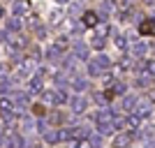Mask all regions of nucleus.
<instances>
[{
	"label": "nucleus",
	"instance_id": "14",
	"mask_svg": "<svg viewBox=\"0 0 155 148\" xmlns=\"http://www.w3.org/2000/svg\"><path fill=\"white\" fill-rule=\"evenodd\" d=\"M123 111H134V107H137V97H132V95H127V97H123Z\"/></svg>",
	"mask_w": 155,
	"mask_h": 148
},
{
	"label": "nucleus",
	"instance_id": "5",
	"mask_svg": "<svg viewBox=\"0 0 155 148\" xmlns=\"http://www.w3.org/2000/svg\"><path fill=\"white\" fill-rule=\"evenodd\" d=\"M74 58L77 60H88V46L84 42H77L74 44Z\"/></svg>",
	"mask_w": 155,
	"mask_h": 148
},
{
	"label": "nucleus",
	"instance_id": "33",
	"mask_svg": "<svg viewBox=\"0 0 155 148\" xmlns=\"http://www.w3.org/2000/svg\"><path fill=\"white\" fill-rule=\"evenodd\" d=\"M0 146H7V136H5V132H0Z\"/></svg>",
	"mask_w": 155,
	"mask_h": 148
},
{
	"label": "nucleus",
	"instance_id": "35",
	"mask_svg": "<svg viewBox=\"0 0 155 148\" xmlns=\"http://www.w3.org/2000/svg\"><path fill=\"white\" fill-rule=\"evenodd\" d=\"M2 14H5V9H2V5H0V19H2Z\"/></svg>",
	"mask_w": 155,
	"mask_h": 148
},
{
	"label": "nucleus",
	"instance_id": "7",
	"mask_svg": "<svg viewBox=\"0 0 155 148\" xmlns=\"http://www.w3.org/2000/svg\"><path fill=\"white\" fill-rule=\"evenodd\" d=\"M0 111H2V113H7V116H9V113H14V102H12V97H0Z\"/></svg>",
	"mask_w": 155,
	"mask_h": 148
},
{
	"label": "nucleus",
	"instance_id": "24",
	"mask_svg": "<svg viewBox=\"0 0 155 148\" xmlns=\"http://www.w3.org/2000/svg\"><path fill=\"white\" fill-rule=\"evenodd\" d=\"M109 97H111V93H97V95H95V102L97 104H107V102H109Z\"/></svg>",
	"mask_w": 155,
	"mask_h": 148
},
{
	"label": "nucleus",
	"instance_id": "12",
	"mask_svg": "<svg viewBox=\"0 0 155 148\" xmlns=\"http://www.w3.org/2000/svg\"><path fill=\"white\" fill-rule=\"evenodd\" d=\"M60 56H63V51H60L56 44L46 49V60H60Z\"/></svg>",
	"mask_w": 155,
	"mask_h": 148
},
{
	"label": "nucleus",
	"instance_id": "20",
	"mask_svg": "<svg viewBox=\"0 0 155 148\" xmlns=\"http://www.w3.org/2000/svg\"><path fill=\"white\" fill-rule=\"evenodd\" d=\"M95 63L100 65L102 70H107V67H109V65H111V60H109V56H104V53H100V56H97V58H95Z\"/></svg>",
	"mask_w": 155,
	"mask_h": 148
},
{
	"label": "nucleus",
	"instance_id": "4",
	"mask_svg": "<svg viewBox=\"0 0 155 148\" xmlns=\"http://www.w3.org/2000/svg\"><path fill=\"white\" fill-rule=\"evenodd\" d=\"M86 97L84 95H77V97H72V111H74V113H84L86 111Z\"/></svg>",
	"mask_w": 155,
	"mask_h": 148
},
{
	"label": "nucleus",
	"instance_id": "32",
	"mask_svg": "<svg viewBox=\"0 0 155 148\" xmlns=\"http://www.w3.org/2000/svg\"><path fill=\"white\" fill-rule=\"evenodd\" d=\"M51 120H53V123H60V120H63V116H60V111H53Z\"/></svg>",
	"mask_w": 155,
	"mask_h": 148
},
{
	"label": "nucleus",
	"instance_id": "13",
	"mask_svg": "<svg viewBox=\"0 0 155 148\" xmlns=\"http://www.w3.org/2000/svg\"><path fill=\"white\" fill-rule=\"evenodd\" d=\"M12 9H14V16H21V14H28L30 5H28V2H14Z\"/></svg>",
	"mask_w": 155,
	"mask_h": 148
},
{
	"label": "nucleus",
	"instance_id": "22",
	"mask_svg": "<svg viewBox=\"0 0 155 148\" xmlns=\"http://www.w3.org/2000/svg\"><path fill=\"white\" fill-rule=\"evenodd\" d=\"M155 30V23L153 21H143L141 26H139V32H143V35H146V32H153Z\"/></svg>",
	"mask_w": 155,
	"mask_h": 148
},
{
	"label": "nucleus",
	"instance_id": "28",
	"mask_svg": "<svg viewBox=\"0 0 155 148\" xmlns=\"http://www.w3.org/2000/svg\"><path fill=\"white\" fill-rule=\"evenodd\" d=\"M107 32H109V26H102V28H97V35H95V37H107Z\"/></svg>",
	"mask_w": 155,
	"mask_h": 148
},
{
	"label": "nucleus",
	"instance_id": "37",
	"mask_svg": "<svg viewBox=\"0 0 155 148\" xmlns=\"http://www.w3.org/2000/svg\"><path fill=\"white\" fill-rule=\"evenodd\" d=\"M153 53H155V46H153Z\"/></svg>",
	"mask_w": 155,
	"mask_h": 148
},
{
	"label": "nucleus",
	"instance_id": "9",
	"mask_svg": "<svg viewBox=\"0 0 155 148\" xmlns=\"http://www.w3.org/2000/svg\"><path fill=\"white\" fill-rule=\"evenodd\" d=\"M139 123H141V118L132 113V116H127V118H125V127H127L130 132H134V130H139Z\"/></svg>",
	"mask_w": 155,
	"mask_h": 148
},
{
	"label": "nucleus",
	"instance_id": "6",
	"mask_svg": "<svg viewBox=\"0 0 155 148\" xmlns=\"http://www.w3.org/2000/svg\"><path fill=\"white\" fill-rule=\"evenodd\" d=\"M37 93H42V77H32L30 84H28V97L37 95Z\"/></svg>",
	"mask_w": 155,
	"mask_h": 148
},
{
	"label": "nucleus",
	"instance_id": "16",
	"mask_svg": "<svg viewBox=\"0 0 155 148\" xmlns=\"http://www.w3.org/2000/svg\"><path fill=\"white\" fill-rule=\"evenodd\" d=\"M12 102H14V107H16V104H19V107H23V102H26V93L14 90V93H12Z\"/></svg>",
	"mask_w": 155,
	"mask_h": 148
},
{
	"label": "nucleus",
	"instance_id": "34",
	"mask_svg": "<svg viewBox=\"0 0 155 148\" xmlns=\"http://www.w3.org/2000/svg\"><path fill=\"white\" fill-rule=\"evenodd\" d=\"M7 88H9V81H2V84H0V93H5Z\"/></svg>",
	"mask_w": 155,
	"mask_h": 148
},
{
	"label": "nucleus",
	"instance_id": "3",
	"mask_svg": "<svg viewBox=\"0 0 155 148\" xmlns=\"http://www.w3.org/2000/svg\"><path fill=\"white\" fill-rule=\"evenodd\" d=\"M81 21H84V28H95L100 23V14L97 12H84Z\"/></svg>",
	"mask_w": 155,
	"mask_h": 148
},
{
	"label": "nucleus",
	"instance_id": "27",
	"mask_svg": "<svg viewBox=\"0 0 155 148\" xmlns=\"http://www.w3.org/2000/svg\"><path fill=\"white\" fill-rule=\"evenodd\" d=\"M116 46L118 49H127V42H125L123 35H116Z\"/></svg>",
	"mask_w": 155,
	"mask_h": 148
},
{
	"label": "nucleus",
	"instance_id": "15",
	"mask_svg": "<svg viewBox=\"0 0 155 148\" xmlns=\"http://www.w3.org/2000/svg\"><path fill=\"white\" fill-rule=\"evenodd\" d=\"M7 146L9 148H23V139H21L19 134H12L9 139H7Z\"/></svg>",
	"mask_w": 155,
	"mask_h": 148
},
{
	"label": "nucleus",
	"instance_id": "31",
	"mask_svg": "<svg viewBox=\"0 0 155 148\" xmlns=\"http://www.w3.org/2000/svg\"><path fill=\"white\" fill-rule=\"evenodd\" d=\"M30 56H32V60H39V58H42V53H39V49H30Z\"/></svg>",
	"mask_w": 155,
	"mask_h": 148
},
{
	"label": "nucleus",
	"instance_id": "30",
	"mask_svg": "<svg viewBox=\"0 0 155 148\" xmlns=\"http://www.w3.org/2000/svg\"><path fill=\"white\" fill-rule=\"evenodd\" d=\"M114 93L123 95V93H125V84H116V86H114Z\"/></svg>",
	"mask_w": 155,
	"mask_h": 148
},
{
	"label": "nucleus",
	"instance_id": "19",
	"mask_svg": "<svg viewBox=\"0 0 155 148\" xmlns=\"http://www.w3.org/2000/svg\"><path fill=\"white\" fill-rule=\"evenodd\" d=\"M88 146L91 148H100L102 146V134H91L88 136Z\"/></svg>",
	"mask_w": 155,
	"mask_h": 148
},
{
	"label": "nucleus",
	"instance_id": "36",
	"mask_svg": "<svg viewBox=\"0 0 155 148\" xmlns=\"http://www.w3.org/2000/svg\"><path fill=\"white\" fill-rule=\"evenodd\" d=\"M153 100H155V90H153Z\"/></svg>",
	"mask_w": 155,
	"mask_h": 148
},
{
	"label": "nucleus",
	"instance_id": "21",
	"mask_svg": "<svg viewBox=\"0 0 155 148\" xmlns=\"http://www.w3.org/2000/svg\"><path fill=\"white\" fill-rule=\"evenodd\" d=\"M44 139H46V143H58L60 141V132H51V130H49L44 134Z\"/></svg>",
	"mask_w": 155,
	"mask_h": 148
},
{
	"label": "nucleus",
	"instance_id": "10",
	"mask_svg": "<svg viewBox=\"0 0 155 148\" xmlns=\"http://www.w3.org/2000/svg\"><path fill=\"white\" fill-rule=\"evenodd\" d=\"M146 51H148V46L143 44V42H134V44H132V56H134V58H141Z\"/></svg>",
	"mask_w": 155,
	"mask_h": 148
},
{
	"label": "nucleus",
	"instance_id": "1",
	"mask_svg": "<svg viewBox=\"0 0 155 148\" xmlns=\"http://www.w3.org/2000/svg\"><path fill=\"white\" fill-rule=\"evenodd\" d=\"M60 139H65V141L88 139V130H86V127H67V130H60Z\"/></svg>",
	"mask_w": 155,
	"mask_h": 148
},
{
	"label": "nucleus",
	"instance_id": "18",
	"mask_svg": "<svg viewBox=\"0 0 155 148\" xmlns=\"http://www.w3.org/2000/svg\"><path fill=\"white\" fill-rule=\"evenodd\" d=\"M88 74H91V77H100V74H102V67H100L95 60H91V63H88Z\"/></svg>",
	"mask_w": 155,
	"mask_h": 148
},
{
	"label": "nucleus",
	"instance_id": "25",
	"mask_svg": "<svg viewBox=\"0 0 155 148\" xmlns=\"http://www.w3.org/2000/svg\"><path fill=\"white\" fill-rule=\"evenodd\" d=\"M56 46H58L60 51H65V49L70 46V37H58V42H56Z\"/></svg>",
	"mask_w": 155,
	"mask_h": 148
},
{
	"label": "nucleus",
	"instance_id": "29",
	"mask_svg": "<svg viewBox=\"0 0 155 148\" xmlns=\"http://www.w3.org/2000/svg\"><path fill=\"white\" fill-rule=\"evenodd\" d=\"M93 46H95V49H102V46H104V39L102 37H95V39H93Z\"/></svg>",
	"mask_w": 155,
	"mask_h": 148
},
{
	"label": "nucleus",
	"instance_id": "23",
	"mask_svg": "<svg viewBox=\"0 0 155 148\" xmlns=\"http://www.w3.org/2000/svg\"><path fill=\"white\" fill-rule=\"evenodd\" d=\"M44 102H49V104H58V97H56V90H46V93H44Z\"/></svg>",
	"mask_w": 155,
	"mask_h": 148
},
{
	"label": "nucleus",
	"instance_id": "2",
	"mask_svg": "<svg viewBox=\"0 0 155 148\" xmlns=\"http://www.w3.org/2000/svg\"><path fill=\"white\" fill-rule=\"evenodd\" d=\"M153 113V104L148 100H137V107H134V116L139 118H148Z\"/></svg>",
	"mask_w": 155,
	"mask_h": 148
},
{
	"label": "nucleus",
	"instance_id": "17",
	"mask_svg": "<svg viewBox=\"0 0 155 148\" xmlns=\"http://www.w3.org/2000/svg\"><path fill=\"white\" fill-rule=\"evenodd\" d=\"M72 86H74V90H79V93H81V90H86V88H88V81H86V79L74 77V79H72Z\"/></svg>",
	"mask_w": 155,
	"mask_h": 148
},
{
	"label": "nucleus",
	"instance_id": "11",
	"mask_svg": "<svg viewBox=\"0 0 155 148\" xmlns=\"http://www.w3.org/2000/svg\"><path fill=\"white\" fill-rule=\"evenodd\" d=\"M130 141H132V134H120V136H116L114 146H116V148H127Z\"/></svg>",
	"mask_w": 155,
	"mask_h": 148
},
{
	"label": "nucleus",
	"instance_id": "26",
	"mask_svg": "<svg viewBox=\"0 0 155 148\" xmlns=\"http://www.w3.org/2000/svg\"><path fill=\"white\" fill-rule=\"evenodd\" d=\"M37 130L42 132V134H46V132H49V123H46L44 118H39V120H37Z\"/></svg>",
	"mask_w": 155,
	"mask_h": 148
},
{
	"label": "nucleus",
	"instance_id": "8",
	"mask_svg": "<svg viewBox=\"0 0 155 148\" xmlns=\"http://www.w3.org/2000/svg\"><path fill=\"white\" fill-rule=\"evenodd\" d=\"M21 28H23V21H21V16H12V19L7 21V30H9V32H19Z\"/></svg>",
	"mask_w": 155,
	"mask_h": 148
},
{
	"label": "nucleus",
	"instance_id": "38",
	"mask_svg": "<svg viewBox=\"0 0 155 148\" xmlns=\"http://www.w3.org/2000/svg\"><path fill=\"white\" fill-rule=\"evenodd\" d=\"M32 148H39V146H32Z\"/></svg>",
	"mask_w": 155,
	"mask_h": 148
}]
</instances>
